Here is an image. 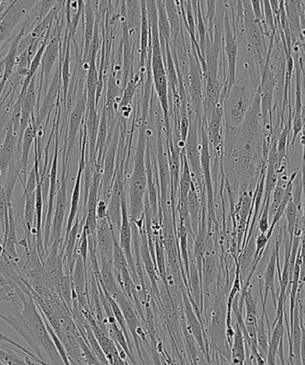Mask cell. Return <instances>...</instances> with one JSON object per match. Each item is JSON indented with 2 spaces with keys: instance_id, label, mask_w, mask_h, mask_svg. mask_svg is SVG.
Segmentation results:
<instances>
[{
  "instance_id": "6da1fadb",
  "label": "cell",
  "mask_w": 305,
  "mask_h": 365,
  "mask_svg": "<svg viewBox=\"0 0 305 365\" xmlns=\"http://www.w3.org/2000/svg\"><path fill=\"white\" fill-rule=\"evenodd\" d=\"M148 112L142 111L133 171L127 186L128 210L131 221L136 222L144 216L145 196L148 190V173L145 165V150L148 144Z\"/></svg>"
},
{
  "instance_id": "7a4b0ae2",
  "label": "cell",
  "mask_w": 305,
  "mask_h": 365,
  "mask_svg": "<svg viewBox=\"0 0 305 365\" xmlns=\"http://www.w3.org/2000/svg\"><path fill=\"white\" fill-rule=\"evenodd\" d=\"M261 77L252 70L244 72L225 96H223L224 126L237 127L243 123L252 105V84L259 88Z\"/></svg>"
},
{
  "instance_id": "3957f363",
  "label": "cell",
  "mask_w": 305,
  "mask_h": 365,
  "mask_svg": "<svg viewBox=\"0 0 305 365\" xmlns=\"http://www.w3.org/2000/svg\"><path fill=\"white\" fill-rule=\"evenodd\" d=\"M21 301L23 303L22 313L24 321L41 351L43 350L47 354L51 364H63L62 357L49 335L47 327H46L43 319H42L40 312L37 310L36 303H35L33 296L27 294Z\"/></svg>"
},
{
  "instance_id": "277c9868",
  "label": "cell",
  "mask_w": 305,
  "mask_h": 365,
  "mask_svg": "<svg viewBox=\"0 0 305 365\" xmlns=\"http://www.w3.org/2000/svg\"><path fill=\"white\" fill-rule=\"evenodd\" d=\"M151 53V74L152 81L154 83L157 98L160 102L164 118L165 133H172L171 123H170V102H169V85L167 73H166L164 56L161 48L160 42H152Z\"/></svg>"
},
{
  "instance_id": "5b68a950",
  "label": "cell",
  "mask_w": 305,
  "mask_h": 365,
  "mask_svg": "<svg viewBox=\"0 0 305 365\" xmlns=\"http://www.w3.org/2000/svg\"><path fill=\"white\" fill-rule=\"evenodd\" d=\"M157 160L159 194L162 211L167 210L171 204L172 178L170 171L167 146H166L165 127L158 126L157 130Z\"/></svg>"
},
{
  "instance_id": "8992f818",
  "label": "cell",
  "mask_w": 305,
  "mask_h": 365,
  "mask_svg": "<svg viewBox=\"0 0 305 365\" xmlns=\"http://www.w3.org/2000/svg\"><path fill=\"white\" fill-rule=\"evenodd\" d=\"M190 126L189 134H187L184 146V153H185L187 162H189L191 173H192V179L197 189L202 190V175L201 168V143H200V125L202 120L197 118L192 111L189 113Z\"/></svg>"
},
{
  "instance_id": "52a82bcc",
  "label": "cell",
  "mask_w": 305,
  "mask_h": 365,
  "mask_svg": "<svg viewBox=\"0 0 305 365\" xmlns=\"http://www.w3.org/2000/svg\"><path fill=\"white\" fill-rule=\"evenodd\" d=\"M223 51L227 58V78L223 88V96H225L237 81V63L239 56V41L234 31L232 24H230L228 9L224 10V19H223Z\"/></svg>"
},
{
  "instance_id": "ba28073f",
  "label": "cell",
  "mask_w": 305,
  "mask_h": 365,
  "mask_svg": "<svg viewBox=\"0 0 305 365\" xmlns=\"http://www.w3.org/2000/svg\"><path fill=\"white\" fill-rule=\"evenodd\" d=\"M70 163V161L63 160V159L61 179L58 182V192H56L55 201L54 215H53L51 242H49L51 246L55 241L62 242V229L67 209V184H68Z\"/></svg>"
},
{
  "instance_id": "9c48e42d",
  "label": "cell",
  "mask_w": 305,
  "mask_h": 365,
  "mask_svg": "<svg viewBox=\"0 0 305 365\" xmlns=\"http://www.w3.org/2000/svg\"><path fill=\"white\" fill-rule=\"evenodd\" d=\"M61 28H58V33L51 38L47 48L45 49L43 58H42L41 69L40 73V85L38 88V98L36 111L40 108L42 91L47 92L51 84L52 71L54 69L56 60L61 54Z\"/></svg>"
},
{
  "instance_id": "30bf717a",
  "label": "cell",
  "mask_w": 305,
  "mask_h": 365,
  "mask_svg": "<svg viewBox=\"0 0 305 365\" xmlns=\"http://www.w3.org/2000/svg\"><path fill=\"white\" fill-rule=\"evenodd\" d=\"M200 141H201V168L202 175L205 180V190L207 195V207L209 215H214V187H212V179L211 172V153L210 143H209L207 129H205V120H202L200 125Z\"/></svg>"
},
{
  "instance_id": "8fae6325",
  "label": "cell",
  "mask_w": 305,
  "mask_h": 365,
  "mask_svg": "<svg viewBox=\"0 0 305 365\" xmlns=\"http://www.w3.org/2000/svg\"><path fill=\"white\" fill-rule=\"evenodd\" d=\"M87 112V92L85 91L83 95H81L76 102L72 112L69 115L68 132L63 148V159L71 161L72 158L74 143H76L77 134L81 132V125H83L85 113Z\"/></svg>"
},
{
  "instance_id": "7c38bea8",
  "label": "cell",
  "mask_w": 305,
  "mask_h": 365,
  "mask_svg": "<svg viewBox=\"0 0 305 365\" xmlns=\"http://www.w3.org/2000/svg\"><path fill=\"white\" fill-rule=\"evenodd\" d=\"M131 240H133V229H131V221L129 210H128L126 197L123 200L122 205V225H120L119 232V244L120 247H122L124 255H125L135 284L140 286V277H138L136 264H135V258L133 256V251H131Z\"/></svg>"
},
{
  "instance_id": "4fadbf2b",
  "label": "cell",
  "mask_w": 305,
  "mask_h": 365,
  "mask_svg": "<svg viewBox=\"0 0 305 365\" xmlns=\"http://www.w3.org/2000/svg\"><path fill=\"white\" fill-rule=\"evenodd\" d=\"M62 86L61 78V61H60V66L56 71L54 76L52 77L51 84H49L47 92L45 93L43 102L40 105V108L37 110L36 113V125L38 130L42 125L45 120L46 126H48L49 117H51L52 109L55 108L56 104H58L60 98V90Z\"/></svg>"
},
{
  "instance_id": "5bb4252c",
  "label": "cell",
  "mask_w": 305,
  "mask_h": 365,
  "mask_svg": "<svg viewBox=\"0 0 305 365\" xmlns=\"http://www.w3.org/2000/svg\"><path fill=\"white\" fill-rule=\"evenodd\" d=\"M19 143V136L14 132L11 120H9L6 127L4 141L0 146V184L3 185L10 165L16 162V147Z\"/></svg>"
},
{
  "instance_id": "9a60e30c",
  "label": "cell",
  "mask_w": 305,
  "mask_h": 365,
  "mask_svg": "<svg viewBox=\"0 0 305 365\" xmlns=\"http://www.w3.org/2000/svg\"><path fill=\"white\" fill-rule=\"evenodd\" d=\"M117 240L115 232L108 218L98 220L97 247L100 261L113 263L115 241Z\"/></svg>"
},
{
  "instance_id": "2e32d148",
  "label": "cell",
  "mask_w": 305,
  "mask_h": 365,
  "mask_svg": "<svg viewBox=\"0 0 305 365\" xmlns=\"http://www.w3.org/2000/svg\"><path fill=\"white\" fill-rule=\"evenodd\" d=\"M279 247L280 240L279 237H276L275 241V247L273 249L272 256L269 257L267 267H266L264 274V295L262 293V286L260 279V293L262 297V311H266V304H267V299L269 292L272 293L273 302H274L275 307H276V297L275 292V275L276 267L279 264Z\"/></svg>"
},
{
  "instance_id": "e0dca14e",
  "label": "cell",
  "mask_w": 305,
  "mask_h": 365,
  "mask_svg": "<svg viewBox=\"0 0 305 365\" xmlns=\"http://www.w3.org/2000/svg\"><path fill=\"white\" fill-rule=\"evenodd\" d=\"M140 254L141 264H143L145 271L150 281L152 293H155V296L157 297L161 303V294L160 289L157 285V264L154 258L152 257L150 249H149L148 234L145 232V227L144 223L143 229L140 230Z\"/></svg>"
},
{
  "instance_id": "ac0fdd59",
  "label": "cell",
  "mask_w": 305,
  "mask_h": 365,
  "mask_svg": "<svg viewBox=\"0 0 305 365\" xmlns=\"http://www.w3.org/2000/svg\"><path fill=\"white\" fill-rule=\"evenodd\" d=\"M36 76L31 80L29 87L24 96L22 113H21L20 129L19 134V143H17V151H21V143H22L23 135L24 132L30 125L31 115L35 113L34 109L37 108L38 88H36Z\"/></svg>"
},
{
  "instance_id": "d6986e66",
  "label": "cell",
  "mask_w": 305,
  "mask_h": 365,
  "mask_svg": "<svg viewBox=\"0 0 305 365\" xmlns=\"http://www.w3.org/2000/svg\"><path fill=\"white\" fill-rule=\"evenodd\" d=\"M35 113L31 115L30 125H28L26 132L23 135L22 143H21V158L19 168V179L22 185H26L27 180V168L29 164V157L31 146L34 140H37L38 128L36 125V117Z\"/></svg>"
},
{
  "instance_id": "ffe728a7",
  "label": "cell",
  "mask_w": 305,
  "mask_h": 365,
  "mask_svg": "<svg viewBox=\"0 0 305 365\" xmlns=\"http://www.w3.org/2000/svg\"><path fill=\"white\" fill-rule=\"evenodd\" d=\"M284 317H285V314L281 315L272 327V335L269 336L267 360H266L268 364H276V353H278L279 344L283 340L284 333H285Z\"/></svg>"
},
{
  "instance_id": "44dd1931",
  "label": "cell",
  "mask_w": 305,
  "mask_h": 365,
  "mask_svg": "<svg viewBox=\"0 0 305 365\" xmlns=\"http://www.w3.org/2000/svg\"><path fill=\"white\" fill-rule=\"evenodd\" d=\"M126 22L131 38L138 34L141 26V0H125Z\"/></svg>"
},
{
  "instance_id": "7402d4cb",
  "label": "cell",
  "mask_w": 305,
  "mask_h": 365,
  "mask_svg": "<svg viewBox=\"0 0 305 365\" xmlns=\"http://www.w3.org/2000/svg\"><path fill=\"white\" fill-rule=\"evenodd\" d=\"M187 208H189L191 228H192L195 237L200 222L202 201L200 200L197 186L195 185L194 182L192 185H191L189 197H187Z\"/></svg>"
},
{
  "instance_id": "603a6c76",
  "label": "cell",
  "mask_w": 305,
  "mask_h": 365,
  "mask_svg": "<svg viewBox=\"0 0 305 365\" xmlns=\"http://www.w3.org/2000/svg\"><path fill=\"white\" fill-rule=\"evenodd\" d=\"M291 339H292L294 364H301V326L299 309L296 303L294 307L292 324H290Z\"/></svg>"
},
{
  "instance_id": "cb8c5ba5",
  "label": "cell",
  "mask_w": 305,
  "mask_h": 365,
  "mask_svg": "<svg viewBox=\"0 0 305 365\" xmlns=\"http://www.w3.org/2000/svg\"><path fill=\"white\" fill-rule=\"evenodd\" d=\"M234 329H235V334L233 336L232 345L230 346V350H232L230 363L234 364H247L246 342H244L243 332L237 322H236Z\"/></svg>"
},
{
  "instance_id": "d4e9b609",
  "label": "cell",
  "mask_w": 305,
  "mask_h": 365,
  "mask_svg": "<svg viewBox=\"0 0 305 365\" xmlns=\"http://www.w3.org/2000/svg\"><path fill=\"white\" fill-rule=\"evenodd\" d=\"M155 260L157 264V274L161 278L162 284L166 288L168 287V272L166 268V257L164 244H162V234H155Z\"/></svg>"
},
{
  "instance_id": "484cf974",
  "label": "cell",
  "mask_w": 305,
  "mask_h": 365,
  "mask_svg": "<svg viewBox=\"0 0 305 365\" xmlns=\"http://www.w3.org/2000/svg\"><path fill=\"white\" fill-rule=\"evenodd\" d=\"M267 313L266 311H262V314L260 319L258 320L257 326V345L258 350L260 352L261 356L264 357V360H267L268 351H269V336L267 332V329L265 328V314ZM267 364V361H266Z\"/></svg>"
},
{
  "instance_id": "4316f807",
  "label": "cell",
  "mask_w": 305,
  "mask_h": 365,
  "mask_svg": "<svg viewBox=\"0 0 305 365\" xmlns=\"http://www.w3.org/2000/svg\"><path fill=\"white\" fill-rule=\"evenodd\" d=\"M217 2L218 0H205L207 3V16L205 21L208 26V38L209 40L212 41L214 38V24L216 12H217Z\"/></svg>"
},
{
  "instance_id": "83f0119b",
  "label": "cell",
  "mask_w": 305,
  "mask_h": 365,
  "mask_svg": "<svg viewBox=\"0 0 305 365\" xmlns=\"http://www.w3.org/2000/svg\"><path fill=\"white\" fill-rule=\"evenodd\" d=\"M271 197L264 198L262 201L260 216H259L258 230L261 233H267L269 229V207H271Z\"/></svg>"
},
{
  "instance_id": "f1b7e54d",
  "label": "cell",
  "mask_w": 305,
  "mask_h": 365,
  "mask_svg": "<svg viewBox=\"0 0 305 365\" xmlns=\"http://www.w3.org/2000/svg\"><path fill=\"white\" fill-rule=\"evenodd\" d=\"M0 342L9 343V344H10V345H13L16 347H19V349L24 351V353H26L27 354H29L30 356L33 357V359L35 361H36L38 364H46L43 361L41 360L40 358H38L36 356V354L31 353L30 351H28L27 349H24V346L19 345V343L14 341L13 339H9L8 336H6L5 334H2L1 332H0Z\"/></svg>"
},
{
  "instance_id": "f546056e",
  "label": "cell",
  "mask_w": 305,
  "mask_h": 365,
  "mask_svg": "<svg viewBox=\"0 0 305 365\" xmlns=\"http://www.w3.org/2000/svg\"><path fill=\"white\" fill-rule=\"evenodd\" d=\"M108 201L99 198L97 205L98 220L108 218Z\"/></svg>"
},
{
  "instance_id": "4dcf8cb0",
  "label": "cell",
  "mask_w": 305,
  "mask_h": 365,
  "mask_svg": "<svg viewBox=\"0 0 305 365\" xmlns=\"http://www.w3.org/2000/svg\"><path fill=\"white\" fill-rule=\"evenodd\" d=\"M276 356H278L279 357L280 363H281V364H286L285 356H284V344H283V340H281V342H280V344H279V349H278V353H276Z\"/></svg>"
},
{
  "instance_id": "1f68e13d",
  "label": "cell",
  "mask_w": 305,
  "mask_h": 365,
  "mask_svg": "<svg viewBox=\"0 0 305 365\" xmlns=\"http://www.w3.org/2000/svg\"><path fill=\"white\" fill-rule=\"evenodd\" d=\"M6 113H3V115L0 117V134L6 128V125L8 123V120H6Z\"/></svg>"
},
{
  "instance_id": "d6a6232c",
  "label": "cell",
  "mask_w": 305,
  "mask_h": 365,
  "mask_svg": "<svg viewBox=\"0 0 305 365\" xmlns=\"http://www.w3.org/2000/svg\"><path fill=\"white\" fill-rule=\"evenodd\" d=\"M5 68V59H2L0 61V80L2 79L3 72H4Z\"/></svg>"
},
{
  "instance_id": "836d02e7",
  "label": "cell",
  "mask_w": 305,
  "mask_h": 365,
  "mask_svg": "<svg viewBox=\"0 0 305 365\" xmlns=\"http://www.w3.org/2000/svg\"><path fill=\"white\" fill-rule=\"evenodd\" d=\"M224 4L227 6H229V8L232 9H235V6H234V3L232 0H224Z\"/></svg>"
},
{
  "instance_id": "e575fe53",
  "label": "cell",
  "mask_w": 305,
  "mask_h": 365,
  "mask_svg": "<svg viewBox=\"0 0 305 365\" xmlns=\"http://www.w3.org/2000/svg\"><path fill=\"white\" fill-rule=\"evenodd\" d=\"M6 297V293L4 289H3L2 287H0V299H3V297Z\"/></svg>"
},
{
  "instance_id": "d590c367",
  "label": "cell",
  "mask_w": 305,
  "mask_h": 365,
  "mask_svg": "<svg viewBox=\"0 0 305 365\" xmlns=\"http://www.w3.org/2000/svg\"><path fill=\"white\" fill-rule=\"evenodd\" d=\"M0 81H1V80H0Z\"/></svg>"
}]
</instances>
